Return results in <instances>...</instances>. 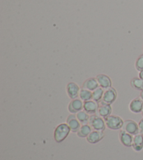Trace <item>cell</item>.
<instances>
[{
	"mask_svg": "<svg viewBox=\"0 0 143 160\" xmlns=\"http://www.w3.org/2000/svg\"><path fill=\"white\" fill-rule=\"evenodd\" d=\"M71 132V128L66 123H62L56 127L55 131H54V138L55 141L60 143L67 138L68 134Z\"/></svg>",
	"mask_w": 143,
	"mask_h": 160,
	"instance_id": "obj_1",
	"label": "cell"
},
{
	"mask_svg": "<svg viewBox=\"0 0 143 160\" xmlns=\"http://www.w3.org/2000/svg\"><path fill=\"white\" fill-rule=\"evenodd\" d=\"M142 116H143V110L142 111Z\"/></svg>",
	"mask_w": 143,
	"mask_h": 160,
	"instance_id": "obj_26",
	"label": "cell"
},
{
	"mask_svg": "<svg viewBox=\"0 0 143 160\" xmlns=\"http://www.w3.org/2000/svg\"><path fill=\"white\" fill-rule=\"evenodd\" d=\"M133 137L131 134L127 133L124 130L120 131L119 140L126 147H131L133 143Z\"/></svg>",
	"mask_w": 143,
	"mask_h": 160,
	"instance_id": "obj_13",
	"label": "cell"
},
{
	"mask_svg": "<svg viewBox=\"0 0 143 160\" xmlns=\"http://www.w3.org/2000/svg\"><path fill=\"white\" fill-rule=\"evenodd\" d=\"M129 109L131 112L136 114L142 112L143 110V101L141 98H134L130 102Z\"/></svg>",
	"mask_w": 143,
	"mask_h": 160,
	"instance_id": "obj_10",
	"label": "cell"
},
{
	"mask_svg": "<svg viewBox=\"0 0 143 160\" xmlns=\"http://www.w3.org/2000/svg\"><path fill=\"white\" fill-rule=\"evenodd\" d=\"M106 127L112 130H119L123 127L124 121L118 116L110 115L104 119Z\"/></svg>",
	"mask_w": 143,
	"mask_h": 160,
	"instance_id": "obj_2",
	"label": "cell"
},
{
	"mask_svg": "<svg viewBox=\"0 0 143 160\" xmlns=\"http://www.w3.org/2000/svg\"><path fill=\"white\" fill-rule=\"evenodd\" d=\"M111 112H112V107H111L110 105L101 102V105L99 106L98 112H97L100 117L105 119L107 117L110 116L111 115Z\"/></svg>",
	"mask_w": 143,
	"mask_h": 160,
	"instance_id": "obj_14",
	"label": "cell"
},
{
	"mask_svg": "<svg viewBox=\"0 0 143 160\" xmlns=\"http://www.w3.org/2000/svg\"><path fill=\"white\" fill-rule=\"evenodd\" d=\"M80 91H81L80 87L75 82L68 83L67 86V94L68 97L72 100L78 98L80 94Z\"/></svg>",
	"mask_w": 143,
	"mask_h": 160,
	"instance_id": "obj_7",
	"label": "cell"
},
{
	"mask_svg": "<svg viewBox=\"0 0 143 160\" xmlns=\"http://www.w3.org/2000/svg\"><path fill=\"white\" fill-rule=\"evenodd\" d=\"M67 124L71 128V131L75 133L78 132L80 128L81 127V122L78 121V119L76 118V115H74V114H71L68 117L67 119Z\"/></svg>",
	"mask_w": 143,
	"mask_h": 160,
	"instance_id": "obj_8",
	"label": "cell"
},
{
	"mask_svg": "<svg viewBox=\"0 0 143 160\" xmlns=\"http://www.w3.org/2000/svg\"><path fill=\"white\" fill-rule=\"evenodd\" d=\"M90 127L95 131H104L105 129V120L103 119L99 115H92L90 116V120H89Z\"/></svg>",
	"mask_w": 143,
	"mask_h": 160,
	"instance_id": "obj_3",
	"label": "cell"
},
{
	"mask_svg": "<svg viewBox=\"0 0 143 160\" xmlns=\"http://www.w3.org/2000/svg\"><path fill=\"white\" fill-rule=\"evenodd\" d=\"M138 127H139V133L143 135V118L138 123Z\"/></svg>",
	"mask_w": 143,
	"mask_h": 160,
	"instance_id": "obj_23",
	"label": "cell"
},
{
	"mask_svg": "<svg viewBox=\"0 0 143 160\" xmlns=\"http://www.w3.org/2000/svg\"><path fill=\"white\" fill-rule=\"evenodd\" d=\"M139 78L143 80V70L141 71V72H139Z\"/></svg>",
	"mask_w": 143,
	"mask_h": 160,
	"instance_id": "obj_24",
	"label": "cell"
},
{
	"mask_svg": "<svg viewBox=\"0 0 143 160\" xmlns=\"http://www.w3.org/2000/svg\"><path fill=\"white\" fill-rule=\"evenodd\" d=\"M131 87L138 91H143V80L140 78H134L131 79Z\"/></svg>",
	"mask_w": 143,
	"mask_h": 160,
	"instance_id": "obj_21",
	"label": "cell"
},
{
	"mask_svg": "<svg viewBox=\"0 0 143 160\" xmlns=\"http://www.w3.org/2000/svg\"><path fill=\"white\" fill-rule=\"evenodd\" d=\"M132 147L136 152H140L143 148V135L141 133L134 136L133 139Z\"/></svg>",
	"mask_w": 143,
	"mask_h": 160,
	"instance_id": "obj_15",
	"label": "cell"
},
{
	"mask_svg": "<svg viewBox=\"0 0 143 160\" xmlns=\"http://www.w3.org/2000/svg\"><path fill=\"white\" fill-rule=\"evenodd\" d=\"M123 130L127 131V133L131 134L132 136H135L139 133L138 124L133 120H126L123 125Z\"/></svg>",
	"mask_w": 143,
	"mask_h": 160,
	"instance_id": "obj_5",
	"label": "cell"
},
{
	"mask_svg": "<svg viewBox=\"0 0 143 160\" xmlns=\"http://www.w3.org/2000/svg\"><path fill=\"white\" fill-rule=\"evenodd\" d=\"M79 97L84 102L90 101V100L92 99V91L82 88L81 89V91H80Z\"/></svg>",
	"mask_w": 143,
	"mask_h": 160,
	"instance_id": "obj_20",
	"label": "cell"
},
{
	"mask_svg": "<svg viewBox=\"0 0 143 160\" xmlns=\"http://www.w3.org/2000/svg\"><path fill=\"white\" fill-rule=\"evenodd\" d=\"M104 133L103 131H91L90 135L87 137V141L91 144H96L104 138Z\"/></svg>",
	"mask_w": 143,
	"mask_h": 160,
	"instance_id": "obj_12",
	"label": "cell"
},
{
	"mask_svg": "<svg viewBox=\"0 0 143 160\" xmlns=\"http://www.w3.org/2000/svg\"><path fill=\"white\" fill-rule=\"evenodd\" d=\"M140 98H141L142 101H143V91H141V96H140Z\"/></svg>",
	"mask_w": 143,
	"mask_h": 160,
	"instance_id": "obj_25",
	"label": "cell"
},
{
	"mask_svg": "<svg viewBox=\"0 0 143 160\" xmlns=\"http://www.w3.org/2000/svg\"><path fill=\"white\" fill-rule=\"evenodd\" d=\"M91 131H91V127H90V125L84 124L81 126V127L80 128V129L77 132V134H78L80 138H87Z\"/></svg>",
	"mask_w": 143,
	"mask_h": 160,
	"instance_id": "obj_17",
	"label": "cell"
},
{
	"mask_svg": "<svg viewBox=\"0 0 143 160\" xmlns=\"http://www.w3.org/2000/svg\"><path fill=\"white\" fill-rule=\"evenodd\" d=\"M76 118L78 119V121L81 122L82 125L84 124H87L89 123V120H90V115L89 114L85 112V111H80L78 113H76Z\"/></svg>",
	"mask_w": 143,
	"mask_h": 160,
	"instance_id": "obj_18",
	"label": "cell"
},
{
	"mask_svg": "<svg viewBox=\"0 0 143 160\" xmlns=\"http://www.w3.org/2000/svg\"><path fill=\"white\" fill-rule=\"evenodd\" d=\"M136 68L139 72L143 70V55L138 57V58L137 59L136 62Z\"/></svg>",
	"mask_w": 143,
	"mask_h": 160,
	"instance_id": "obj_22",
	"label": "cell"
},
{
	"mask_svg": "<svg viewBox=\"0 0 143 160\" xmlns=\"http://www.w3.org/2000/svg\"><path fill=\"white\" fill-rule=\"evenodd\" d=\"M98 102H95L94 101H88L84 102V108L83 109L86 112L88 113L89 115H95L98 112L99 109Z\"/></svg>",
	"mask_w": 143,
	"mask_h": 160,
	"instance_id": "obj_11",
	"label": "cell"
},
{
	"mask_svg": "<svg viewBox=\"0 0 143 160\" xmlns=\"http://www.w3.org/2000/svg\"><path fill=\"white\" fill-rule=\"evenodd\" d=\"M104 94V88L101 87H98L94 91H92V100L96 102H101L103 96Z\"/></svg>",
	"mask_w": 143,
	"mask_h": 160,
	"instance_id": "obj_19",
	"label": "cell"
},
{
	"mask_svg": "<svg viewBox=\"0 0 143 160\" xmlns=\"http://www.w3.org/2000/svg\"><path fill=\"white\" fill-rule=\"evenodd\" d=\"M96 79L98 81L99 87L104 88V89H108L112 87V80L106 75L101 74L96 76Z\"/></svg>",
	"mask_w": 143,
	"mask_h": 160,
	"instance_id": "obj_9",
	"label": "cell"
},
{
	"mask_svg": "<svg viewBox=\"0 0 143 160\" xmlns=\"http://www.w3.org/2000/svg\"><path fill=\"white\" fill-rule=\"evenodd\" d=\"M98 87H99L98 81H97L96 78H94L87 79L85 82H84L83 84H82V88L91 91H94Z\"/></svg>",
	"mask_w": 143,
	"mask_h": 160,
	"instance_id": "obj_16",
	"label": "cell"
},
{
	"mask_svg": "<svg viewBox=\"0 0 143 160\" xmlns=\"http://www.w3.org/2000/svg\"><path fill=\"white\" fill-rule=\"evenodd\" d=\"M117 97V91L114 88L110 87L104 91V96H103V99L101 102L110 105L115 101Z\"/></svg>",
	"mask_w": 143,
	"mask_h": 160,
	"instance_id": "obj_4",
	"label": "cell"
},
{
	"mask_svg": "<svg viewBox=\"0 0 143 160\" xmlns=\"http://www.w3.org/2000/svg\"><path fill=\"white\" fill-rule=\"evenodd\" d=\"M84 108V102L81 98L73 99L68 105V111L71 114H76Z\"/></svg>",
	"mask_w": 143,
	"mask_h": 160,
	"instance_id": "obj_6",
	"label": "cell"
}]
</instances>
